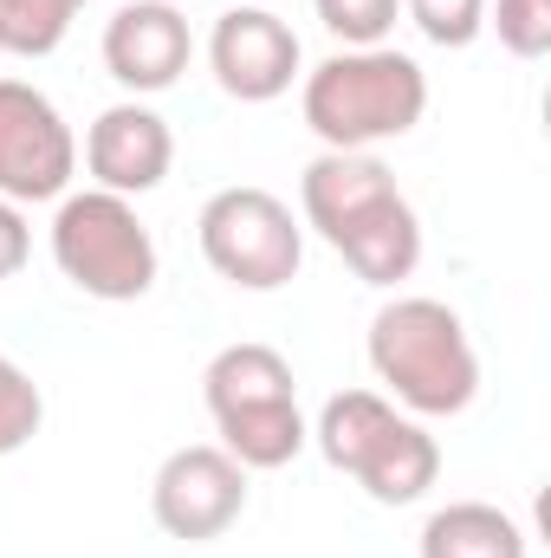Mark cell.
Returning <instances> with one entry per match:
<instances>
[{"instance_id": "277c9868", "label": "cell", "mask_w": 551, "mask_h": 558, "mask_svg": "<svg viewBox=\"0 0 551 558\" xmlns=\"http://www.w3.org/2000/svg\"><path fill=\"white\" fill-rule=\"evenodd\" d=\"M311 441H318V454L338 468V474H351L377 507H409L421 500L434 481H441V448H434V435L409 416V410H396L383 390H338L318 422H311Z\"/></svg>"}, {"instance_id": "30bf717a", "label": "cell", "mask_w": 551, "mask_h": 558, "mask_svg": "<svg viewBox=\"0 0 551 558\" xmlns=\"http://www.w3.org/2000/svg\"><path fill=\"white\" fill-rule=\"evenodd\" d=\"M169 162H175V131L143 98L98 111L85 131V169H91V189H105V195L137 202V195L169 182Z\"/></svg>"}, {"instance_id": "7c38bea8", "label": "cell", "mask_w": 551, "mask_h": 558, "mask_svg": "<svg viewBox=\"0 0 551 558\" xmlns=\"http://www.w3.org/2000/svg\"><path fill=\"white\" fill-rule=\"evenodd\" d=\"M298 384H292V364L279 357L273 344H228L208 357L201 371V403L208 416H241V410H260V403H292Z\"/></svg>"}, {"instance_id": "9c48e42d", "label": "cell", "mask_w": 551, "mask_h": 558, "mask_svg": "<svg viewBox=\"0 0 551 558\" xmlns=\"http://www.w3.org/2000/svg\"><path fill=\"white\" fill-rule=\"evenodd\" d=\"M208 72L228 98L273 105L292 92V78H305V46L273 7H234L208 33Z\"/></svg>"}, {"instance_id": "ffe728a7", "label": "cell", "mask_w": 551, "mask_h": 558, "mask_svg": "<svg viewBox=\"0 0 551 558\" xmlns=\"http://www.w3.org/2000/svg\"><path fill=\"white\" fill-rule=\"evenodd\" d=\"M33 254V228L20 215V202H0V279H13Z\"/></svg>"}, {"instance_id": "4fadbf2b", "label": "cell", "mask_w": 551, "mask_h": 558, "mask_svg": "<svg viewBox=\"0 0 551 558\" xmlns=\"http://www.w3.org/2000/svg\"><path fill=\"white\" fill-rule=\"evenodd\" d=\"M421 558H526V526L493 500H448L421 526Z\"/></svg>"}, {"instance_id": "6da1fadb", "label": "cell", "mask_w": 551, "mask_h": 558, "mask_svg": "<svg viewBox=\"0 0 551 558\" xmlns=\"http://www.w3.org/2000/svg\"><path fill=\"white\" fill-rule=\"evenodd\" d=\"M298 221L364 286H403L421 267V221L370 149L311 156L298 175Z\"/></svg>"}, {"instance_id": "5b68a950", "label": "cell", "mask_w": 551, "mask_h": 558, "mask_svg": "<svg viewBox=\"0 0 551 558\" xmlns=\"http://www.w3.org/2000/svg\"><path fill=\"white\" fill-rule=\"evenodd\" d=\"M52 260L85 299L131 305L156 286V234L143 228L137 202H124V195H105V189L59 195Z\"/></svg>"}, {"instance_id": "3957f363", "label": "cell", "mask_w": 551, "mask_h": 558, "mask_svg": "<svg viewBox=\"0 0 551 558\" xmlns=\"http://www.w3.org/2000/svg\"><path fill=\"white\" fill-rule=\"evenodd\" d=\"M370 371L409 416H461L480 397V357L454 305L403 292L370 318Z\"/></svg>"}, {"instance_id": "ac0fdd59", "label": "cell", "mask_w": 551, "mask_h": 558, "mask_svg": "<svg viewBox=\"0 0 551 558\" xmlns=\"http://www.w3.org/2000/svg\"><path fill=\"white\" fill-rule=\"evenodd\" d=\"M325 33L344 39V46H383L390 26L403 20V0H311Z\"/></svg>"}, {"instance_id": "ba28073f", "label": "cell", "mask_w": 551, "mask_h": 558, "mask_svg": "<svg viewBox=\"0 0 551 558\" xmlns=\"http://www.w3.org/2000/svg\"><path fill=\"white\" fill-rule=\"evenodd\" d=\"M149 513L169 539L182 546H208L221 539L241 513H247V468L221 448V441H188L175 448L156 481H149Z\"/></svg>"}, {"instance_id": "d6986e66", "label": "cell", "mask_w": 551, "mask_h": 558, "mask_svg": "<svg viewBox=\"0 0 551 558\" xmlns=\"http://www.w3.org/2000/svg\"><path fill=\"white\" fill-rule=\"evenodd\" d=\"M487 26L513 59H546L551 52V0H487Z\"/></svg>"}, {"instance_id": "5bb4252c", "label": "cell", "mask_w": 551, "mask_h": 558, "mask_svg": "<svg viewBox=\"0 0 551 558\" xmlns=\"http://www.w3.org/2000/svg\"><path fill=\"white\" fill-rule=\"evenodd\" d=\"M221 448L247 468V474H273L285 461H298V448L311 441V428L298 416V397L292 403H260V410H241V416H221Z\"/></svg>"}, {"instance_id": "e0dca14e", "label": "cell", "mask_w": 551, "mask_h": 558, "mask_svg": "<svg viewBox=\"0 0 551 558\" xmlns=\"http://www.w3.org/2000/svg\"><path fill=\"white\" fill-rule=\"evenodd\" d=\"M403 13L428 46H448V52H461L487 33V0H403Z\"/></svg>"}, {"instance_id": "9a60e30c", "label": "cell", "mask_w": 551, "mask_h": 558, "mask_svg": "<svg viewBox=\"0 0 551 558\" xmlns=\"http://www.w3.org/2000/svg\"><path fill=\"white\" fill-rule=\"evenodd\" d=\"M85 0H0V52L13 59H46L72 33Z\"/></svg>"}, {"instance_id": "8fae6325", "label": "cell", "mask_w": 551, "mask_h": 558, "mask_svg": "<svg viewBox=\"0 0 551 558\" xmlns=\"http://www.w3.org/2000/svg\"><path fill=\"white\" fill-rule=\"evenodd\" d=\"M195 59V33H188V13L169 7V0H131L105 20V72L124 85V92H169Z\"/></svg>"}, {"instance_id": "7a4b0ae2", "label": "cell", "mask_w": 551, "mask_h": 558, "mask_svg": "<svg viewBox=\"0 0 551 558\" xmlns=\"http://www.w3.org/2000/svg\"><path fill=\"white\" fill-rule=\"evenodd\" d=\"M305 131L325 149H377L409 137L428 111V72L396 46H344L298 85Z\"/></svg>"}, {"instance_id": "2e32d148", "label": "cell", "mask_w": 551, "mask_h": 558, "mask_svg": "<svg viewBox=\"0 0 551 558\" xmlns=\"http://www.w3.org/2000/svg\"><path fill=\"white\" fill-rule=\"evenodd\" d=\"M39 422H46V397H39V384L0 351V461L20 454V448L39 435Z\"/></svg>"}, {"instance_id": "8992f818", "label": "cell", "mask_w": 551, "mask_h": 558, "mask_svg": "<svg viewBox=\"0 0 551 558\" xmlns=\"http://www.w3.org/2000/svg\"><path fill=\"white\" fill-rule=\"evenodd\" d=\"M195 241H201V260L241 292H279L305 267V221L273 189H254V182L208 195Z\"/></svg>"}, {"instance_id": "52a82bcc", "label": "cell", "mask_w": 551, "mask_h": 558, "mask_svg": "<svg viewBox=\"0 0 551 558\" xmlns=\"http://www.w3.org/2000/svg\"><path fill=\"white\" fill-rule=\"evenodd\" d=\"M78 175V137L59 105L26 85L0 78V202H59Z\"/></svg>"}]
</instances>
